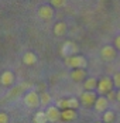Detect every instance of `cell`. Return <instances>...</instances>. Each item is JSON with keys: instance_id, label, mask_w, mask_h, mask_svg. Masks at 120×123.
<instances>
[{"instance_id": "1", "label": "cell", "mask_w": 120, "mask_h": 123, "mask_svg": "<svg viewBox=\"0 0 120 123\" xmlns=\"http://www.w3.org/2000/svg\"><path fill=\"white\" fill-rule=\"evenodd\" d=\"M65 65L69 67V68H86L88 67V60L82 55L73 54L71 57L65 58Z\"/></svg>"}, {"instance_id": "2", "label": "cell", "mask_w": 120, "mask_h": 123, "mask_svg": "<svg viewBox=\"0 0 120 123\" xmlns=\"http://www.w3.org/2000/svg\"><path fill=\"white\" fill-rule=\"evenodd\" d=\"M114 88V84H113V78H108V76H103L102 79L97 81V93L99 95H108V92H110L112 89Z\"/></svg>"}, {"instance_id": "3", "label": "cell", "mask_w": 120, "mask_h": 123, "mask_svg": "<svg viewBox=\"0 0 120 123\" xmlns=\"http://www.w3.org/2000/svg\"><path fill=\"white\" fill-rule=\"evenodd\" d=\"M96 93L95 91H85V92H82V95H81V103L84 105V106H86V108H90V106H93L96 102Z\"/></svg>"}, {"instance_id": "4", "label": "cell", "mask_w": 120, "mask_h": 123, "mask_svg": "<svg viewBox=\"0 0 120 123\" xmlns=\"http://www.w3.org/2000/svg\"><path fill=\"white\" fill-rule=\"evenodd\" d=\"M24 105L28 108H37L40 105V96L36 91H30L24 95Z\"/></svg>"}, {"instance_id": "5", "label": "cell", "mask_w": 120, "mask_h": 123, "mask_svg": "<svg viewBox=\"0 0 120 123\" xmlns=\"http://www.w3.org/2000/svg\"><path fill=\"white\" fill-rule=\"evenodd\" d=\"M76 52H78V45H76L75 43H72V41H66V43H64L62 47H61V54H62L64 58L71 57V55L76 54Z\"/></svg>"}, {"instance_id": "6", "label": "cell", "mask_w": 120, "mask_h": 123, "mask_svg": "<svg viewBox=\"0 0 120 123\" xmlns=\"http://www.w3.org/2000/svg\"><path fill=\"white\" fill-rule=\"evenodd\" d=\"M45 113H47L48 122H58V120H61V109L57 105L55 106L54 105H48Z\"/></svg>"}, {"instance_id": "7", "label": "cell", "mask_w": 120, "mask_h": 123, "mask_svg": "<svg viewBox=\"0 0 120 123\" xmlns=\"http://www.w3.org/2000/svg\"><path fill=\"white\" fill-rule=\"evenodd\" d=\"M116 47H112V45H105L103 48L100 49V55H102V60L105 61H113L117 55V51Z\"/></svg>"}, {"instance_id": "8", "label": "cell", "mask_w": 120, "mask_h": 123, "mask_svg": "<svg viewBox=\"0 0 120 123\" xmlns=\"http://www.w3.org/2000/svg\"><path fill=\"white\" fill-rule=\"evenodd\" d=\"M38 17L41 18V20H44V21H48V20H51L52 17H54V9L51 7V6H41L40 9H38Z\"/></svg>"}, {"instance_id": "9", "label": "cell", "mask_w": 120, "mask_h": 123, "mask_svg": "<svg viewBox=\"0 0 120 123\" xmlns=\"http://www.w3.org/2000/svg\"><path fill=\"white\" fill-rule=\"evenodd\" d=\"M86 76H88L86 68H72V71H71L72 81H75V82H82V81H85Z\"/></svg>"}, {"instance_id": "10", "label": "cell", "mask_w": 120, "mask_h": 123, "mask_svg": "<svg viewBox=\"0 0 120 123\" xmlns=\"http://www.w3.org/2000/svg\"><path fill=\"white\" fill-rule=\"evenodd\" d=\"M14 79H16V76H14V74L12 71H4L3 74L0 75V84L3 86H6V88L12 86L14 84Z\"/></svg>"}, {"instance_id": "11", "label": "cell", "mask_w": 120, "mask_h": 123, "mask_svg": "<svg viewBox=\"0 0 120 123\" xmlns=\"http://www.w3.org/2000/svg\"><path fill=\"white\" fill-rule=\"evenodd\" d=\"M95 111L96 112H105L108 111V106H109V99L105 96V95H100L96 98V102H95Z\"/></svg>"}, {"instance_id": "12", "label": "cell", "mask_w": 120, "mask_h": 123, "mask_svg": "<svg viewBox=\"0 0 120 123\" xmlns=\"http://www.w3.org/2000/svg\"><path fill=\"white\" fill-rule=\"evenodd\" d=\"M78 117V113L76 109H71V108H66V109H62L61 111V120L64 122H72Z\"/></svg>"}, {"instance_id": "13", "label": "cell", "mask_w": 120, "mask_h": 123, "mask_svg": "<svg viewBox=\"0 0 120 123\" xmlns=\"http://www.w3.org/2000/svg\"><path fill=\"white\" fill-rule=\"evenodd\" d=\"M66 28H68L66 24L64 21H60V23H57V24L54 25V34L57 37H62V36L66 34Z\"/></svg>"}, {"instance_id": "14", "label": "cell", "mask_w": 120, "mask_h": 123, "mask_svg": "<svg viewBox=\"0 0 120 123\" xmlns=\"http://www.w3.org/2000/svg\"><path fill=\"white\" fill-rule=\"evenodd\" d=\"M23 62L25 65H28V67H30V65H34L37 62V55L34 52H30V51H28V52H25L23 55Z\"/></svg>"}, {"instance_id": "15", "label": "cell", "mask_w": 120, "mask_h": 123, "mask_svg": "<svg viewBox=\"0 0 120 123\" xmlns=\"http://www.w3.org/2000/svg\"><path fill=\"white\" fill-rule=\"evenodd\" d=\"M96 88H97V79L96 78H86L85 79V89L95 91Z\"/></svg>"}, {"instance_id": "16", "label": "cell", "mask_w": 120, "mask_h": 123, "mask_svg": "<svg viewBox=\"0 0 120 123\" xmlns=\"http://www.w3.org/2000/svg\"><path fill=\"white\" fill-rule=\"evenodd\" d=\"M34 122L36 123H45V122H48L47 113H45V112H37L36 115H34Z\"/></svg>"}, {"instance_id": "17", "label": "cell", "mask_w": 120, "mask_h": 123, "mask_svg": "<svg viewBox=\"0 0 120 123\" xmlns=\"http://www.w3.org/2000/svg\"><path fill=\"white\" fill-rule=\"evenodd\" d=\"M51 102V95L47 93V92H42L40 95V105H44V106H48Z\"/></svg>"}, {"instance_id": "18", "label": "cell", "mask_w": 120, "mask_h": 123, "mask_svg": "<svg viewBox=\"0 0 120 123\" xmlns=\"http://www.w3.org/2000/svg\"><path fill=\"white\" fill-rule=\"evenodd\" d=\"M79 103H81V102L76 98H68L66 99V106L71 108V109H78V108H79Z\"/></svg>"}, {"instance_id": "19", "label": "cell", "mask_w": 120, "mask_h": 123, "mask_svg": "<svg viewBox=\"0 0 120 123\" xmlns=\"http://www.w3.org/2000/svg\"><path fill=\"white\" fill-rule=\"evenodd\" d=\"M114 112H112V111H105V113H103V120L105 122H108V123H110V122H113L114 120Z\"/></svg>"}, {"instance_id": "20", "label": "cell", "mask_w": 120, "mask_h": 123, "mask_svg": "<svg viewBox=\"0 0 120 123\" xmlns=\"http://www.w3.org/2000/svg\"><path fill=\"white\" fill-rule=\"evenodd\" d=\"M51 4L54 6V7H64L65 4H66V0H51Z\"/></svg>"}, {"instance_id": "21", "label": "cell", "mask_w": 120, "mask_h": 123, "mask_svg": "<svg viewBox=\"0 0 120 123\" xmlns=\"http://www.w3.org/2000/svg\"><path fill=\"white\" fill-rule=\"evenodd\" d=\"M113 84H114V88H120V72H116L113 75Z\"/></svg>"}, {"instance_id": "22", "label": "cell", "mask_w": 120, "mask_h": 123, "mask_svg": "<svg viewBox=\"0 0 120 123\" xmlns=\"http://www.w3.org/2000/svg\"><path fill=\"white\" fill-rule=\"evenodd\" d=\"M57 106L60 108L61 111L62 109H66L68 106H66V99H60V100H57Z\"/></svg>"}, {"instance_id": "23", "label": "cell", "mask_w": 120, "mask_h": 123, "mask_svg": "<svg viewBox=\"0 0 120 123\" xmlns=\"http://www.w3.org/2000/svg\"><path fill=\"white\" fill-rule=\"evenodd\" d=\"M9 122V115L6 112H0V123H7Z\"/></svg>"}, {"instance_id": "24", "label": "cell", "mask_w": 120, "mask_h": 123, "mask_svg": "<svg viewBox=\"0 0 120 123\" xmlns=\"http://www.w3.org/2000/svg\"><path fill=\"white\" fill-rule=\"evenodd\" d=\"M114 98H116V92H114V89H112L110 92H108V99L109 100H113Z\"/></svg>"}, {"instance_id": "25", "label": "cell", "mask_w": 120, "mask_h": 123, "mask_svg": "<svg viewBox=\"0 0 120 123\" xmlns=\"http://www.w3.org/2000/svg\"><path fill=\"white\" fill-rule=\"evenodd\" d=\"M114 47L120 51V36H117V37L114 38Z\"/></svg>"}, {"instance_id": "26", "label": "cell", "mask_w": 120, "mask_h": 123, "mask_svg": "<svg viewBox=\"0 0 120 123\" xmlns=\"http://www.w3.org/2000/svg\"><path fill=\"white\" fill-rule=\"evenodd\" d=\"M116 100H119L120 102V88L117 89V92H116Z\"/></svg>"}]
</instances>
